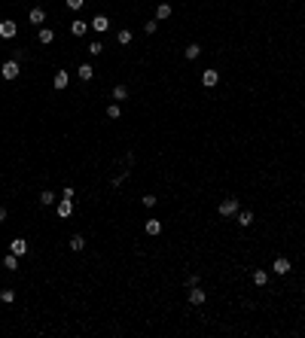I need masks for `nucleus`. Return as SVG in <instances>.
<instances>
[{
	"label": "nucleus",
	"instance_id": "f257e3e1",
	"mask_svg": "<svg viewBox=\"0 0 305 338\" xmlns=\"http://www.w3.org/2000/svg\"><path fill=\"white\" fill-rule=\"evenodd\" d=\"M238 210H241V207H238V198H235V195L223 198L220 204H217V213H220L223 220H235V213H238Z\"/></svg>",
	"mask_w": 305,
	"mask_h": 338
},
{
	"label": "nucleus",
	"instance_id": "f03ea898",
	"mask_svg": "<svg viewBox=\"0 0 305 338\" xmlns=\"http://www.w3.org/2000/svg\"><path fill=\"white\" fill-rule=\"evenodd\" d=\"M0 76H3L6 83H13V80H18L21 76V67H18V58H6L3 61V67H0Z\"/></svg>",
	"mask_w": 305,
	"mask_h": 338
},
{
	"label": "nucleus",
	"instance_id": "7ed1b4c3",
	"mask_svg": "<svg viewBox=\"0 0 305 338\" xmlns=\"http://www.w3.org/2000/svg\"><path fill=\"white\" fill-rule=\"evenodd\" d=\"M186 302H189L193 308H201V305L208 302V292L201 289V284H198V287H189V292H186Z\"/></svg>",
	"mask_w": 305,
	"mask_h": 338
},
{
	"label": "nucleus",
	"instance_id": "20e7f679",
	"mask_svg": "<svg viewBox=\"0 0 305 338\" xmlns=\"http://www.w3.org/2000/svg\"><path fill=\"white\" fill-rule=\"evenodd\" d=\"M0 37H3V40H16L18 37V25H16L13 18H3V21H0Z\"/></svg>",
	"mask_w": 305,
	"mask_h": 338
},
{
	"label": "nucleus",
	"instance_id": "39448f33",
	"mask_svg": "<svg viewBox=\"0 0 305 338\" xmlns=\"http://www.w3.org/2000/svg\"><path fill=\"white\" fill-rule=\"evenodd\" d=\"M272 271L278 274V277H287L290 271H293V265H290V259L287 256H278L275 262H272Z\"/></svg>",
	"mask_w": 305,
	"mask_h": 338
},
{
	"label": "nucleus",
	"instance_id": "423d86ee",
	"mask_svg": "<svg viewBox=\"0 0 305 338\" xmlns=\"http://www.w3.org/2000/svg\"><path fill=\"white\" fill-rule=\"evenodd\" d=\"M55 213H58V220H71L73 217V201L71 198H61L58 204H55Z\"/></svg>",
	"mask_w": 305,
	"mask_h": 338
},
{
	"label": "nucleus",
	"instance_id": "0eeeda50",
	"mask_svg": "<svg viewBox=\"0 0 305 338\" xmlns=\"http://www.w3.org/2000/svg\"><path fill=\"white\" fill-rule=\"evenodd\" d=\"M9 253H16V256H28L31 253V244L25 238H13L9 241Z\"/></svg>",
	"mask_w": 305,
	"mask_h": 338
},
{
	"label": "nucleus",
	"instance_id": "6e6552de",
	"mask_svg": "<svg viewBox=\"0 0 305 338\" xmlns=\"http://www.w3.org/2000/svg\"><path fill=\"white\" fill-rule=\"evenodd\" d=\"M89 25H92V31H95V34H107V31H110V18H107L104 13H98L92 21H89Z\"/></svg>",
	"mask_w": 305,
	"mask_h": 338
},
{
	"label": "nucleus",
	"instance_id": "1a4fd4ad",
	"mask_svg": "<svg viewBox=\"0 0 305 338\" xmlns=\"http://www.w3.org/2000/svg\"><path fill=\"white\" fill-rule=\"evenodd\" d=\"M217 83H220V70H214V67L201 70V85H205V88H214Z\"/></svg>",
	"mask_w": 305,
	"mask_h": 338
},
{
	"label": "nucleus",
	"instance_id": "9d476101",
	"mask_svg": "<svg viewBox=\"0 0 305 338\" xmlns=\"http://www.w3.org/2000/svg\"><path fill=\"white\" fill-rule=\"evenodd\" d=\"M28 21L31 25H43V21H46V9L43 6H31L28 9Z\"/></svg>",
	"mask_w": 305,
	"mask_h": 338
},
{
	"label": "nucleus",
	"instance_id": "9b49d317",
	"mask_svg": "<svg viewBox=\"0 0 305 338\" xmlns=\"http://www.w3.org/2000/svg\"><path fill=\"white\" fill-rule=\"evenodd\" d=\"M55 92H64V88L67 85H71V73H67V70H55Z\"/></svg>",
	"mask_w": 305,
	"mask_h": 338
},
{
	"label": "nucleus",
	"instance_id": "f8f14e48",
	"mask_svg": "<svg viewBox=\"0 0 305 338\" xmlns=\"http://www.w3.org/2000/svg\"><path fill=\"white\" fill-rule=\"evenodd\" d=\"M253 210H238V213H235V222H238L241 225V229H251V225H253Z\"/></svg>",
	"mask_w": 305,
	"mask_h": 338
},
{
	"label": "nucleus",
	"instance_id": "ddd939ff",
	"mask_svg": "<svg viewBox=\"0 0 305 338\" xmlns=\"http://www.w3.org/2000/svg\"><path fill=\"white\" fill-rule=\"evenodd\" d=\"M171 16H174V6L171 3H165V0H162V3H156V21H165Z\"/></svg>",
	"mask_w": 305,
	"mask_h": 338
},
{
	"label": "nucleus",
	"instance_id": "4468645a",
	"mask_svg": "<svg viewBox=\"0 0 305 338\" xmlns=\"http://www.w3.org/2000/svg\"><path fill=\"white\" fill-rule=\"evenodd\" d=\"M110 98L116 101V104L128 101V85H126V83H116V85H113V92H110Z\"/></svg>",
	"mask_w": 305,
	"mask_h": 338
},
{
	"label": "nucleus",
	"instance_id": "2eb2a0df",
	"mask_svg": "<svg viewBox=\"0 0 305 338\" xmlns=\"http://www.w3.org/2000/svg\"><path fill=\"white\" fill-rule=\"evenodd\" d=\"M89 28H92V25H89V21H83V18H73V21H71V34H73V37H86Z\"/></svg>",
	"mask_w": 305,
	"mask_h": 338
},
{
	"label": "nucleus",
	"instance_id": "dca6fc26",
	"mask_svg": "<svg viewBox=\"0 0 305 338\" xmlns=\"http://www.w3.org/2000/svg\"><path fill=\"white\" fill-rule=\"evenodd\" d=\"M76 76H80L83 83H92V80H95V67L86 61V64H80V67H76Z\"/></svg>",
	"mask_w": 305,
	"mask_h": 338
},
{
	"label": "nucleus",
	"instance_id": "f3484780",
	"mask_svg": "<svg viewBox=\"0 0 305 338\" xmlns=\"http://www.w3.org/2000/svg\"><path fill=\"white\" fill-rule=\"evenodd\" d=\"M37 201H40L43 207H52V204H58V195H55L52 189H43V192L37 195Z\"/></svg>",
	"mask_w": 305,
	"mask_h": 338
},
{
	"label": "nucleus",
	"instance_id": "a211bd4d",
	"mask_svg": "<svg viewBox=\"0 0 305 338\" xmlns=\"http://www.w3.org/2000/svg\"><path fill=\"white\" fill-rule=\"evenodd\" d=\"M251 280H253V287H266L269 284V271H266V268H253Z\"/></svg>",
	"mask_w": 305,
	"mask_h": 338
},
{
	"label": "nucleus",
	"instance_id": "6ab92c4d",
	"mask_svg": "<svg viewBox=\"0 0 305 338\" xmlns=\"http://www.w3.org/2000/svg\"><path fill=\"white\" fill-rule=\"evenodd\" d=\"M37 43H43V46L55 43V31H52V28H40V31H37Z\"/></svg>",
	"mask_w": 305,
	"mask_h": 338
},
{
	"label": "nucleus",
	"instance_id": "aec40b11",
	"mask_svg": "<svg viewBox=\"0 0 305 338\" xmlns=\"http://www.w3.org/2000/svg\"><path fill=\"white\" fill-rule=\"evenodd\" d=\"M144 232L150 235V238H156V235H162V222L159 220H146L144 222Z\"/></svg>",
	"mask_w": 305,
	"mask_h": 338
},
{
	"label": "nucleus",
	"instance_id": "412c9836",
	"mask_svg": "<svg viewBox=\"0 0 305 338\" xmlns=\"http://www.w3.org/2000/svg\"><path fill=\"white\" fill-rule=\"evenodd\" d=\"M67 247H71V253H83L86 250V238L83 235H73V238L67 241Z\"/></svg>",
	"mask_w": 305,
	"mask_h": 338
},
{
	"label": "nucleus",
	"instance_id": "4be33fe9",
	"mask_svg": "<svg viewBox=\"0 0 305 338\" xmlns=\"http://www.w3.org/2000/svg\"><path fill=\"white\" fill-rule=\"evenodd\" d=\"M198 55H201V43H189V46L183 49V58H186V61H196Z\"/></svg>",
	"mask_w": 305,
	"mask_h": 338
},
{
	"label": "nucleus",
	"instance_id": "5701e85b",
	"mask_svg": "<svg viewBox=\"0 0 305 338\" xmlns=\"http://www.w3.org/2000/svg\"><path fill=\"white\" fill-rule=\"evenodd\" d=\"M89 55H92V58H101V55H104V43H101V40H92V43H89V49H86Z\"/></svg>",
	"mask_w": 305,
	"mask_h": 338
},
{
	"label": "nucleus",
	"instance_id": "b1692460",
	"mask_svg": "<svg viewBox=\"0 0 305 338\" xmlns=\"http://www.w3.org/2000/svg\"><path fill=\"white\" fill-rule=\"evenodd\" d=\"M134 40V34H131V28H122L119 34H116V43H119V46H128V43Z\"/></svg>",
	"mask_w": 305,
	"mask_h": 338
},
{
	"label": "nucleus",
	"instance_id": "393cba45",
	"mask_svg": "<svg viewBox=\"0 0 305 338\" xmlns=\"http://www.w3.org/2000/svg\"><path fill=\"white\" fill-rule=\"evenodd\" d=\"M3 268H6V271H18V256L16 253H6L3 256Z\"/></svg>",
	"mask_w": 305,
	"mask_h": 338
},
{
	"label": "nucleus",
	"instance_id": "a878e982",
	"mask_svg": "<svg viewBox=\"0 0 305 338\" xmlns=\"http://www.w3.org/2000/svg\"><path fill=\"white\" fill-rule=\"evenodd\" d=\"M0 302H3V305H13V302H16V289L13 287H3V289H0Z\"/></svg>",
	"mask_w": 305,
	"mask_h": 338
},
{
	"label": "nucleus",
	"instance_id": "bb28decb",
	"mask_svg": "<svg viewBox=\"0 0 305 338\" xmlns=\"http://www.w3.org/2000/svg\"><path fill=\"white\" fill-rule=\"evenodd\" d=\"M104 113H107V119H119V116H122V107L116 104V101H113V104H107Z\"/></svg>",
	"mask_w": 305,
	"mask_h": 338
},
{
	"label": "nucleus",
	"instance_id": "cd10ccee",
	"mask_svg": "<svg viewBox=\"0 0 305 338\" xmlns=\"http://www.w3.org/2000/svg\"><path fill=\"white\" fill-rule=\"evenodd\" d=\"M64 6L71 9V13H80V9L86 6V0H64Z\"/></svg>",
	"mask_w": 305,
	"mask_h": 338
},
{
	"label": "nucleus",
	"instance_id": "c85d7f7f",
	"mask_svg": "<svg viewBox=\"0 0 305 338\" xmlns=\"http://www.w3.org/2000/svg\"><path fill=\"white\" fill-rule=\"evenodd\" d=\"M183 284H186V289H189V287H198V284H201V274H196V271H189V274H186V280H183Z\"/></svg>",
	"mask_w": 305,
	"mask_h": 338
},
{
	"label": "nucleus",
	"instance_id": "c756f323",
	"mask_svg": "<svg viewBox=\"0 0 305 338\" xmlns=\"http://www.w3.org/2000/svg\"><path fill=\"white\" fill-rule=\"evenodd\" d=\"M141 204H144V207H156V204H159V195H153V192H150V195H144V198H141Z\"/></svg>",
	"mask_w": 305,
	"mask_h": 338
},
{
	"label": "nucleus",
	"instance_id": "7c9ffc66",
	"mask_svg": "<svg viewBox=\"0 0 305 338\" xmlns=\"http://www.w3.org/2000/svg\"><path fill=\"white\" fill-rule=\"evenodd\" d=\"M156 31H159V21H156V18H150V21L144 25V34H150V37H153Z\"/></svg>",
	"mask_w": 305,
	"mask_h": 338
},
{
	"label": "nucleus",
	"instance_id": "2f4dec72",
	"mask_svg": "<svg viewBox=\"0 0 305 338\" xmlns=\"http://www.w3.org/2000/svg\"><path fill=\"white\" fill-rule=\"evenodd\" d=\"M61 198H71V201H76V189H73V186H64V189H61Z\"/></svg>",
	"mask_w": 305,
	"mask_h": 338
},
{
	"label": "nucleus",
	"instance_id": "473e14b6",
	"mask_svg": "<svg viewBox=\"0 0 305 338\" xmlns=\"http://www.w3.org/2000/svg\"><path fill=\"white\" fill-rule=\"evenodd\" d=\"M6 220H9V213H6V207H3V204H0V222H6Z\"/></svg>",
	"mask_w": 305,
	"mask_h": 338
}]
</instances>
